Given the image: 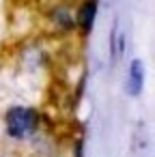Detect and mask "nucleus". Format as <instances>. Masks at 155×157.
<instances>
[{"mask_svg":"<svg viewBox=\"0 0 155 157\" xmlns=\"http://www.w3.org/2000/svg\"><path fill=\"white\" fill-rule=\"evenodd\" d=\"M39 112L35 108L28 105H13L7 110L5 114V129L7 136H11L13 140H24L28 136H33L39 127Z\"/></svg>","mask_w":155,"mask_h":157,"instance_id":"f257e3e1","label":"nucleus"},{"mask_svg":"<svg viewBox=\"0 0 155 157\" xmlns=\"http://www.w3.org/2000/svg\"><path fill=\"white\" fill-rule=\"evenodd\" d=\"M95 17H97V0H84L78 9V13H76V24L82 28L84 35L91 33V28L95 24Z\"/></svg>","mask_w":155,"mask_h":157,"instance_id":"f03ea898","label":"nucleus"},{"mask_svg":"<svg viewBox=\"0 0 155 157\" xmlns=\"http://www.w3.org/2000/svg\"><path fill=\"white\" fill-rule=\"evenodd\" d=\"M144 86V65L140 58H134L129 65V75H127V93L131 97H138Z\"/></svg>","mask_w":155,"mask_h":157,"instance_id":"7ed1b4c3","label":"nucleus"}]
</instances>
